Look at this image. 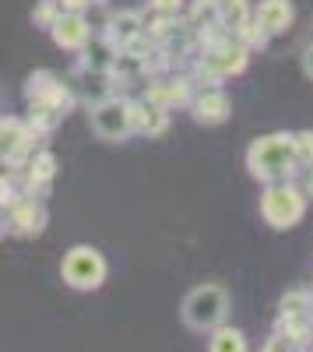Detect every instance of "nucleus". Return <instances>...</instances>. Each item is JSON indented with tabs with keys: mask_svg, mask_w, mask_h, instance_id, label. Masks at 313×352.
I'll return each mask as SVG.
<instances>
[{
	"mask_svg": "<svg viewBox=\"0 0 313 352\" xmlns=\"http://www.w3.org/2000/svg\"><path fill=\"white\" fill-rule=\"evenodd\" d=\"M187 109H190V116H194V124L218 127V124L229 120L233 102H229V96H225L218 85H208V88H201V92H194V99H190Z\"/></svg>",
	"mask_w": 313,
	"mask_h": 352,
	"instance_id": "7",
	"label": "nucleus"
},
{
	"mask_svg": "<svg viewBox=\"0 0 313 352\" xmlns=\"http://www.w3.org/2000/svg\"><path fill=\"white\" fill-rule=\"evenodd\" d=\"M296 162L313 166V131H296Z\"/></svg>",
	"mask_w": 313,
	"mask_h": 352,
	"instance_id": "20",
	"label": "nucleus"
},
{
	"mask_svg": "<svg viewBox=\"0 0 313 352\" xmlns=\"http://www.w3.org/2000/svg\"><path fill=\"white\" fill-rule=\"evenodd\" d=\"M183 0H152V11H159V14H169V18H180L183 14Z\"/></svg>",
	"mask_w": 313,
	"mask_h": 352,
	"instance_id": "22",
	"label": "nucleus"
},
{
	"mask_svg": "<svg viewBox=\"0 0 313 352\" xmlns=\"http://www.w3.org/2000/svg\"><path fill=\"white\" fill-rule=\"evenodd\" d=\"M194 92H197V85H194L190 74H173V78H165V81H152L148 99H155L165 109H180V106H190Z\"/></svg>",
	"mask_w": 313,
	"mask_h": 352,
	"instance_id": "13",
	"label": "nucleus"
},
{
	"mask_svg": "<svg viewBox=\"0 0 313 352\" xmlns=\"http://www.w3.org/2000/svg\"><path fill=\"white\" fill-rule=\"evenodd\" d=\"M4 229H8V226H4V215H0V236H4Z\"/></svg>",
	"mask_w": 313,
	"mask_h": 352,
	"instance_id": "26",
	"label": "nucleus"
},
{
	"mask_svg": "<svg viewBox=\"0 0 313 352\" xmlns=\"http://www.w3.org/2000/svg\"><path fill=\"white\" fill-rule=\"evenodd\" d=\"M32 141H36V131L21 124V120H0V159L18 166L32 155Z\"/></svg>",
	"mask_w": 313,
	"mask_h": 352,
	"instance_id": "11",
	"label": "nucleus"
},
{
	"mask_svg": "<svg viewBox=\"0 0 313 352\" xmlns=\"http://www.w3.org/2000/svg\"><path fill=\"white\" fill-rule=\"evenodd\" d=\"M236 39H240L246 50H264V46L271 43V32H268L264 25H257L253 18H246V21L236 28Z\"/></svg>",
	"mask_w": 313,
	"mask_h": 352,
	"instance_id": "18",
	"label": "nucleus"
},
{
	"mask_svg": "<svg viewBox=\"0 0 313 352\" xmlns=\"http://www.w3.org/2000/svg\"><path fill=\"white\" fill-rule=\"evenodd\" d=\"M292 184H296L306 197H313V166H299V169L292 173Z\"/></svg>",
	"mask_w": 313,
	"mask_h": 352,
	"instance_id": "21",
	"label": "nucleus"
},
{
	"mask_svg": "<svg viewBox=\"0 0 313 352\" xmlns=\"http://www.w3.org/2000/svg\"><path fill=\"white\" fill-rule=\"evenodd\" d=\"M53 176H56V155L53 152H36V155H28V169H25V190L39 197L49 190L53 184Z\"/></svg>",
	"mask_w": 313,
	"mask_h": 352,
	"instance_id": "15",
	"label": "nucleus"
},
{
	"mask_svg": "<svg viewBox=\"0 0 313 352\" xmlns=\"http://www.w3.org/2000/svg\"><path fill=\"white\" fill-rule=\"evenodd\" d=\"M257 25H264L271 36H281L286 28L292 25V18H296V8L289 4V0H261L257 8H253V14H250Z\"/></svg>",
	"mask_w": 313,
	"mask_h": 352,
	"instance_id": "14",
	"label": "nucleus"
},
{
	"mask_svg": "<svg viewBox=\"0 0 313 352\" xmlns=\"http://www.w3.org/2000/svg\"><path fill=\"white\" fill-rule=\"evenodd\" d=\"M49 36L60 50L78 53V50H84L92 43V25H89V18H84V11H60V18H56L53 28H49Z\"/></svg>",
	"mask_w": 313,
	"mask_h": 352,
	"instance_id": "9",
	"label": "nucleus"
},
{
	"mask_svg": "<svg viewBox=\"0 0 313 352\" xmlns=\"http://www.w3.org/2000/svg\"><path fill=\"white\" fill-rule=\"evenodd\" d=\"M264 349H271V352H281V349H296V342H292V338H286V335H278V331H275V335H271V342H268Z\"/></svg>",
	"mask_w": 313,
	"mask_h": 352,
	"instance_id": "23",
	"label": "nucleus"
},
{
	"mask_svg": "<svg viewBox=\"0 0 313 352\" xmlns=\"http://www.w3.org/2000/svg\"><path fill=\"white\" fill-rule=\"evenodd\" d=\"M92 134L102 141H124L130 138V99L109 96L92 106Z\"/></svg>",
	"mask_w": 313,
	"mask_h": 352,
	"instance_id": "5",
	"label": "nucleus"
},
{
	"mask_svg": "<svg viewBox=\"0 0 313 352\" xmlns=\"http://www.w3.org/2000/svg\"><path fill=\"white\" fill-rule=\"evenodd\" d=\"M208 349L211 352H243L246 349V335L240 328H229V324H218L215 331H208Z\"/></svg>",
	"mask_w": 313,
	"mask_h": 352,
	"instance_id": "17",
	"label": "nucleus"
},
{
	"mask_svg": "<svg viewBox=\"0 0 313 352\" xmlns=\"http://www.w3.org/2000/svg\"><path fill=\"white\" fill-rule=\"evenodd\" d=\"M296 169H299V162H296V134H289V131L264 134L246 148V173L261 184L292 180Z\"/></svg>",
	"mask_w": 313,
	"mask_h": 352,
	"instance_id": "1",
	"label": "nucleus"
},
{
	"mask_svg": "<svg viewBox=\"0 0 313 352\" xmlns=\"http://www.w3.org/2000/svg\"><path fill=\"white\" fill-rule=\"evenodd\" d=\"M60 8L64 11H84V8H92V0H60Z\"/></svg>",
	"mask_w": 313,
	"mask_h": 352,
	"instance_id": "25",
	"label": "nucleus"
},
{
	"mask_svg": "<svg viewBox=\"0 0 313 352\" xmlns=\"http://www.w3.org/2000/svg\"><path fill=\"white\" fill-rule=\"evenodd\" d=\"M106 257L95 250V247H71L64 254V264H60V275L64 282L74 289V292H95L102 282H106Z\"/></svg>",
	"mask_w": 313,
	"mask_h": 352,
	"instance_id": "4",
	"label": "nucleus"
},
{
	"mask_svg": "<svg viewBox=\"0 0 313 352\" xmlns=\"http://www.w3.org/2000/svg\"><path fill=\"white\" fill-rule=\"evenodd\" d=\"M169 131V109L159 106L155 99L141 96L130 99V134H145V138H159Z\"/></svg>",
	"mask_w": 313,
	"mask_h": 352,
	"instance_id": "10",
	"label": "nucleus"
},
{
	"mask_svg": "<svg viewBox=\"0 0 313 352\" xmlns=\"http://www.w3.org/2000/svg\"><path fill=\"white\" fill-rule=\"evenodd\" d=\"M303 74H306V78L313 81V43H310V46L303 50Z\"/></svg>",
	"mask_w": 313,
	"mask_h": 352,
	"instance_id": "24",
	"label": "nucleus"
},
{
	"mask_svg": "<svg viewBox=\"0 0 313 352\" xmlns=\"http://www.w3.org/2000/svg\"><path fill=\"white\" fill-rule=\"evenodd\" d=\"M180 317H183V324H187L190 331L208 335V331H215L218 324H225V317H229V292H225L218 282L194 285L187 296H183Z\"/></svg>",
	"mask_w": 313,
	"mask_h": 352,
	"instance_id": "2",
	"label": "nucleus"
},
{
	"mask_svg": "<svg viewBox=\"0 0 313 352\" xmlns=\"http://www.w3.org/2000/svg\"><path fill=\"white\" fill-rule=\"evenodd\" d=\"M310 349H313V338H310Z\"/></svg>",
	"mask_w": 313,
	"mask_h": 352,
	"instance_id": "28",
	"label": "nucleus"
},
{
	"mask_svg": "<svg viewBox=\"0 0 313 352\" xmlns=\"http://www.w3.org/2000/svg\"><path fill=\"white\" fill-rule=\"evenodd\" d=\"M4 212H8L4 226H8V232H14V236H39V232L46 229V208L39 204V197H32V194L11 201Z\"/></svg>",
	"mask_w": 313,
	"mask_h": 352,
	"instance_id": "6",
	"label": "nucleus"
},
{
	"mask_svg": "<svg viewBox=\"0 0 313 352\" xmlns=\"http://www.w3.org/2000/svg\"><path fill=\"white\" fill-rule=\"evenodd\" d=\"M92 4H106V0H92Z\"/></svg>",
	"mask_w": 313,
	"mask_h": 352,
	"instance_id": "27",
	"label": "nucleus"
},
{
	"mask_svg": "<svg viewBox=\"0 0 313 352\" xmlns=\"http://www.w3.org/2000/svg\"><path fill=\"white\" fill-rule=\"evenodd\" d=\"M25 99H28V102H49V106L64 109V113H71V106H74L71 88H67L60 78H56L53 71H36V74H28V81H25Z\"/></svg>",
	"mask_w": 313,
	"mask_h": 352,
	"instance_id": "8",
	"label": "nucleus"
},
{
	"mask_svg": "<svg viewBox=\"0 0 313 352\" xmlns=\"http://www.w3.org/2000/svg\"><path fill=\"white\" fill-rule=\"evenodd\" d=\"M60 0H39V4L32 8V25L36 28H46V32H49V28H53V21L56 18H60Z\"/></svg>",
	"mask_w": 313,
	"mask_h": 352,
	"instance_id": "19",
	"label": "nucleus"
},
{
	"mask_svg": "<svg viewBox=\"0 0 313 352\" xmlns=\"http://www.w3.org/2000/svg\"><path fill=\"white\" fill-rule=\"evenodd\" d=\"M141 36H145V14H137V11H117V14H109L102 39L120 53V50H130Z\"/></svg>",
	"mask_w": 313,
	"mask_h": 352,
	"instance_id": "12",
	"label": "nucleus"
},
{
	"mask_svg": "<svg viewBox=\"0 0 313 352\" xmlns=\"http://www.w3.org/2000/svg\"><path fill=\"white\" fill-rule=\"evenodd\" d=\"M268 190L261 194V219L278 229V232H286V229H296L303 219H306V204L310 197L292 184V180H278V184H264Z\"/></svg>",
	"mask_w": 313,
	"mask_h": 352,
	"instance_id": "3",
	"label": "nucleus"
},
{
	"mask_svg": "<svg viewBox=\"0 0 313 352\" xmlns=\"http://www.w3.org/2000/svg\"><path fill=\"white\" fill-rule=\"evenodd\" d=\"M211 11L215 18L229 28V32H236V28L250 18V4L246 0H211Z\"/></svg>",
	"mask_w": 313,
	"mask_h": 352,
	"instance_id": "16",
	"label": "nucleus"
}]
</instances>
